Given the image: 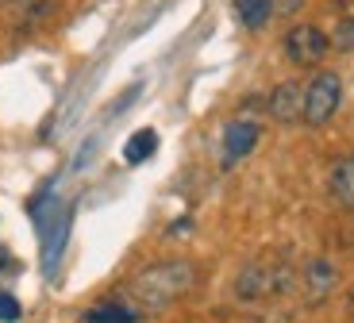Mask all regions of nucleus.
Instances as JSON below:
<instances>
[{"instance_id":"obj_8","label":"nucleus","mask_w":354,"mask_h":323,"mask_svg":"<svg viewBox=\"0 0 354 323\" xmlns=\"http://www.w3.org/2000/svg\"><path fill=\"white\" fill-rule=\"evenodd\" d=\"M331 196L343 204L346 212H354V158H339L335 166H331Z\"/></svg>"},{"instance_id":"obj_12","label":"nucleus","mask_w":354,"mask_h":323,"mask_svg":"<svg viewBox=\"0 0 354 323\" xmlns=\"http://www.w3.org/2000/svg\"><path fill=\"white\" fill-rule=\"evenodd\" d=\"M335 46H339V50H354V16L339 19V27H335Z\"/></svg>"},{"instance_id":"obj_13","label":"nucleus","mask_w":354,"mask_h":323,"mask_svg":"<svg viewBox=\"0 0 354 323\" xmlns=\"http://www.w3.org/2000/svg\"><path fill=\"white\" fill-rule=\"evenodd\" d=\"M19 312H24V308H19V300L12 297V293H0V320H4V323H16Z\"/></svg>"},{"instance_id":"obj_6","label":"nucleus","mask_w":354,"mask_h":323,"mask_svg":"<svg viewBox=\"0 0 354 323\" xmlns=\"http://www.w3.org/2000/svg\"><path fill=\"white\" fill-rule=\"evenodd\" d=\"M301 112H304V89L301 85L285 81V85H277L274 93H270V116H274L277 123L301 120Z\"/></svg>"},{"instance_id":"obj_14","label":"nucleus","mask_w":354,"mask_h":323,"mask_svg":"<svg viewBox=\"0 0 354 323\" xmlns=\"http://www.w3.org/2000/svg\"><path fill=\"white\" fill-rule=\"evenodd\" d=\"M351 312H354V293H351Z\"/></svg>"},{"instance_id":"obj_11","label":"nucleus","mask_w":354,"mask_h":323,"mask_svg":"<svg viewBox=\"0 0 354 323\" xmlns=\"http://www.w3.org/2000/svg\"><path fill=\"white\" fill-rule=\"evenodd\" d=\"M154 150H158V135L154 131H135L131 139H127V147H124V158L131 162V166H139V162H147Z\"/></svg>"},{"instance_id":"obj_5","label":"nucleus","mask_w":354,"mask_h":323,"mask_svg":"<svg viewBox=\"0 0 354 323\" xmlns=\"http://www.w3.org/2000/svg\"><path fill=\"white\" fill-rule=\"evenodd\" d=\"M258 139H262L258 123H250V120H231L227 127H223V166H235L239 158H247L250 150L258 147Z\"/></svg>"},{"instance_id":"obj_1","label":"nucleus","mask_w":354,"mask_h":323,"mask_svg":"<svg viewBox=\"0 0 354 323\" xmlns=\"http://www.w3.org/2000/svg\"><path fill=\"white\" fill-rule=\"evenodd\" d=\"M196 285V270L181 258H169V262H154L151 270H142L131 281V297L142 308H166L174 300H181L189 288Z\"/></svg>"},{"instance_id":"obj_2","label":"nucleus","mask_w":354,"mask_h":323,"mask_svg":"<svg viewBox=\"0 0 354 323\" xmlns=\"http://www.w3.org/2000/svg\"><path fill=\"white\" fill-rule=\"evenodd\" d=\"M339 100H343V81H339V73L319 70L316 77L308 81V89H304V112H301V120L312 123V127L328 123L331 116L339 112Z\"/></svg>"},{"instance_id":"obj_3","label":"nucleus","mask_w":354,"mask_h":323,"mask_svg":"<svg viewBox=\"0 0 354 323\" xmlns=\"http://www.w3.org/2000/svg\"><path fill=\"white\" fill-rule=\"evenodd\" d=\"M328 50H331V39H328V31H319L316 24H297L285 35V58L292 62V66H319V62L328 58Z\"/></svg>"},{"instance_id":"obj_10","label":"nucleus","mask_w":354,"mask_h":323,"mask_svg":"<svg viewBox=\"0 0 354 323\" xmlns=\"http://www.w3.org/2000/svg\"><path fill=\"white\" fill-rule=\"evenodd\" d=\"M235 16L243 19V27L258 31V27H266L270 16H274V0H235Z\"/></svg>"},{"instance_id":"obj_4","label":"nucleus","mask_w":354,"mask_h":323,"mask_svg":"<svg viewBox=\"0 0 354 323\" xmlns=\"http://www.w3.org/2000/svg\"><path fill=\"white\" fill-rule=\"evenodd\" d=\"M292 273L285 266H274V262H250L239 277V297L243 300H262V297H277L285 293Z\"/></svg>"},{"instance_id":"obj_9","label":"nucleus","mask_w":354,"mask_h":323,"mask_svg":"<svg viewBox=\"0 0 354 323\" xmlns=\"http://www.w3.org/2000/svg\"><path fill=\"white\" fill-rule=\"evenodd\" d=\"M85 323H139V312L120 300H104V304L88 308L85 312Z\"/></svg>"},{"instance_id":"obj_7","label":"nucleus","mask_w":354,"mask_h":323,"mask_svg":"<svg viewBox=\"0 0 354 323\" xmlns=\"http://www.w3.org/2000/svg\"><path fill=\"white\" fill-rule=\"evenodd\" d=\"M304 288H308V300H324L335 288V266L328 258H312L304 266Z\"/></svg>"}]
</instances>
